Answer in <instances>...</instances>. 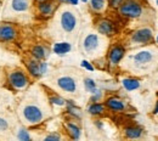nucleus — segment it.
I'll use <instances>...</instances> for the list:
<instances>
[{
    "instance_id": "f257e3e1",
    "label": "nucleus",
    "mask_w": 158,
    "mask_h": 141,
    "mask_svg": "<svg viewBox=\"0 0 158 141\" xmlns=\"http://www.w3.org/2000/svg\"><path fill=\"white\" fill-rule=\"evenodd\" d=\"M21 117L24 121V123L34 125L44 119V112L39 106L33 105V103H27L21 110Z\"/></svg>"
},
{
    "instance_id": "f03ea898",
    "label": "nucleus",
    "mask_w": 158,
    "mask_h": 141,
    "mask_svg": "<svg viewBox=\"0 0 158 141\" xmlns=\"http://www.w3.org/2000/svg\"><path fill=\"white\" fill-rule=\"evenodd\" d=\"M119 12L125 17L138 19L142 14V7L135 0H125L119 5Z\"/></svg>"
},
{
    "instance_id": "7ed1b4c3",
    "label": "nucleus",
    "mask_w": 158,
    "mask_h": 141,
    "mask_svg": "<svg viewBox=\"0 0 158 141\" xmlns=\"http://www.w3.org/2000/svg\"><path fill=\"white\" fill-rule=\"evenodd\" d=\"M9 83L14 89L21 90V89H24L29 81H28V77L26 76V73L16 69L9 74Z\"/></svg>"
},
{
    "instance_id": "20e7f679",
    "label": "nucleus",
    "mask_w": 158,
    "mask_h": 141,
    "mask_svg": "<svg viewBox=\"0 0 158 141\" xmlns=\"http://www.w3.org/2000/svg\"><path fill=\"white\" fill-rule=\"evenodd\" d=\"M61 27L67 33L73 32L76 29V27H77V17H76V15L73 12H71V11H63L61 14Z\"/></svg>"
},
{
    "instance_id": "39448f33",
    "label": "nucleus",
    "mask_w": 158,
    "mask_h": 141,
    "mask_svg": "<svg viewBox=\"0 0 158 141\" xmlns=\"http://www.w3.org/2000/svg\"><path fill=\"white\" fill-rule=\"evenodd\" d=\"M17 37V29L12 23H2L0 24V40L10 41Z\"/></svg>"
},
{
    "instance_id": "423d86ee",
    "label": "nucleus",
    "mask_w": 158,
    "mask_h": 141,
    "mask_svg": "<svg viewBox=\"0 0 158 141\" xmlns=\"http://www.w3.org/2000/svg\"><path fill=\"white\" fill-rule=\"evenodd\" d=\"M57 85L61 90L66 91V93H76L77 90V83L76 79L72 78V77H68V76H64V77H61L57 79Z\"/></svg>"
},
{
    "instance_id": "0eeeda50",
    "label": "nucleus",
    "mask_w": 158,
    "mask_h": 141,
    "mask_svg": "<svg viewBox=\"0 0 158 141\" xmlns=\"http://www.w3.org/2000/svg\"><path fill=\"white\" fill-rule=\"evenodd\" d=\"M152 37H153V33L150 28H141L133 34L131 40L135 43H140V44H146L152 39Z\"/></svg>"
},
{
    "instance_id": "6e6552de",
    "label": "nucleus",
    "mask_w": 158,
    "mask_h": 141,
    "mask_svg": "<svg viewBox=\"0 0 158 141\" xmlns=\"http://www.w3.org/2000/svg\"><path fill=\"white\" fill-rule=\"evenodd\" d=\"M100 45V39L98 34H89L84 38L83 48L86 52H94Z\"/></svg>"
},
{
    "instance_id": "1a4fd4ad",
    "label": "nucleus",
    "mask_w": 158,
    "mask_h": 141,
    "mask_svg": "<svg viewBox=\"0 0 158 141\" xmlns=\"http://www.w3.org/2000/svg\"><path fill=\"white\" fill-rule=\"evenodd\" d=\"M29 9V0H11L10 1V10L15 14L27 12Z\"/></svg>"
},
{
    "instance_id": "9d476101",
    "label": "nucleus",
    "mask_w": 158,
    "mask_h": 141,
    "mask_svg": "<svg viewBox=\"0 0 158 141\" xmlns=\"http://www.w3.org/2000/svg\"><path fill=\"white\" fill-rule=\"evenodd\" d=\"M124 54H125V50H124V48H122V46H113V48L111 49L110 54H108L110 63H111L112 66H116V64H118L119 62H120V60L123 59Z\"/></svg>"
},
{
    "instance_id": "9b49d317",
    "label": "nucleus",
    "mask_w": 158,
    "mask_h": 141,
    "mask_svg": "<svg viewBox=\"0 0 158 141\" xmlns=\"http://www.w3.org/2000/svg\"><path fill=\"white\" fill-rule=\"evenodd\" d=\"M153 59V54L148 50H142V51H139L138 54L134 55L133 60L136 64H145V63H148L151 62Z\"/></svg>"
},
{
    "instance_id": "f8f14e48",
    "label": "nucleus",
    "mask_w": 158,
    "mask_h": 141,
    "mask_svg": "<svg viewBox=\"0 0 158 141\" xmlns=\"http://www.w3.org/2000/svg\"><path fill=\"white\" fill-rule=\"evenodd\" d=\"M98 31H99V33L103 34V35H111L114 32V26L111 21L102 20L100 21L98 24Z\"/></svg>"
},
{
    "instance_id": "ddd939ff",
    "label": "nucleus",
    "mask_w": 158,
    "mask_h": 141,
    "mask_svg": "<svg viewBox=\"0 0 158 141\" xmlns=\"http://www.w3.org/2000/svg\"><path fill=\"white\" fill-rule=\"evenodd\" d=\"M106 106L112 111H123L125 108V105L118 97H110L106 100Z\"/></svg>"
},
{
    "instance_id": "4468645a",
    "label": "nucleus",
    "mask_w": 158,
    "mask_h": 141,
    "mask_svg": "<svg viewBox=\"0 0 158 141\" xmlns=\"http://www.w3.org/2000/svg\"><path fill=\"white\" fill-rule=\"evenodd\" d=\"M32 55L37 60H45L49 56V50L43 45H35L32 49Z\"/></svg>"
},
{
    "instance_id": "2eb2a0df",
    "label": "nucleus",
    "mask_w": 158,
    "mask_h": 141,
    "mask_svg": "<svg viewBox=\"0 0 158 141\" xmlns=\"http://www.w3.org/2000/svg\"><path fill=\"white\" fill-rule=\"evenodd\" d=\"M72 46L69 43H66V41H62V43H56L54 45V52L56 55H60V56H63L66 54H68L71 51Z\"/></svg>"
},
{
    "instance_id": "dca6fc26",
    "label": "nucleus",
    "mask_w": 158,
    "mask_h": 141,
    "mask_svg": "<svg viewBox=\"0 0 158 141\" xmlns=\"http://www.w3.org/2000/svg\"><path fill=\"white\" fill-rule=\"evenodd\" d=\"M38 10L41 15L44 16H49L52 14L54 11V5L51 1H48V0H43L38 4Z\"/></svg>"
},
{
    "instance_id": "f3484780",
    "label": "nucleus",
    "mask_w": 158,
    "mask_h": 141,
    "mask_svg": "<svg viewBox=\"0 0 158 141\" xmlns=\"http://www.w3.org/2000/svg\"><path fill=\"white\" fill-rule=\"evenodd\" d=\"M27 68L28 72L33 76V77H40L41 72H40V62L35 60H29L27 62Z\"/></svg>"
},
{
    "instance_id": "a211bd4d",
    "label": "nucleus",
    "mask_w": 158,
    "mask_h": 141,
    "mask_svg": "<svg viewBox=\"0 0 158 141\" xmlns=\"http://www.w3.org/2000/svg\"><path fill=\"white\" fill-rule=\"evenodd\" d=\"M124 133L128 139H139L142 135V129L139 126H128L124 129Z\"/></svg>"
},
{
    "instance_id": "6ab92c4d",
    "label": "nucleus",
    "mask_w": 158,
    "mask_h": 141,
    "mask_svg": "<svg viewBox=\"0 0 158 141\" xmlns=\"http://www.w3.org/2000/svg\"><path fill=\"white\" fill-rule=\"evenodd\" d=\"M122 84H123L124 89L128 91H133V90H136L140 88V81L134 79V78H125L122 81Z\"/></svg>"
},
{
    "instance_id": "aec40b11",
    "label": "nucleus",
    "mask_w": 158,
    "mask_h": 141,
    "mask_svg": "<svg viewBox=\"0 0 158 141\" xmlns=\"http://www.w3.org/2000/svg\"><path fill=\"white\" fill-rule=\"evenodd\" d=\"M66 128H67V131L69 133V135H71V138L73 140H78L79 138H80V129H79V126L77 124H74V123H67L66 124Z\"/></svg>"
},
{
    "instance_id": "412c9836",
    "label": "nucleus",
    "mask_w": 158,
    "mask_h": 141,
    "mask_svg": "<svg viewBox=\"0 0 158 141\" xmlns=\"http://www.w3.org/2000/svg\"><path fill=\"white\" fill-rule=\"evenodd\" d=\"M103 111H105V106L101 105V103H98V102L91 103V105L89 106V108H88V112H89L90 114H93V116L101 114V113H103Z\"/></svg>"
},
{
    "instance_id": "4be33fe9",
    "label": "nucleus",
    "mask_w": 158,
    "mask_h": 141,
    "mask_svg": "<svg viewBox=\"0 0 158 141\" xmlns=\"http://www.w3.org/2000/svg\"><path fill=\"white\" fill-rule=\"evenodd\" d=\"M84 88H85V90H86L88 93H90V94H94V93L98 90L96 83L93 81L91 78H85V79H84Z\"/></svg>"
},
{
    "instance_id": "5701e85b",
    "label": "nucleus",
    "mask_w": 158,
    "mask_h": 141,
    "mask_svg": "<svg viewBox=\"0 0 158 141\" xmlns=\"http://www.w3.org/2000/svg\"><path fill=\"white\" fill-rule=\"evenodd\" d=\"M90 6L95 11H101V10L105 9L106 1L105 0H90Z\"/></svg>"
},
{
    "instance_id": "b1692460",
    "label": "nucleus",
    "mask_w": 158,
    "mask_h": 141,
    "mask_svg": "<svg viewBox=\"0 0 158 141\" xmlns=\"http://www.w3.org/2000/svg\"><path fill=\"white\" fill-rule=\"evenodd\" d=\"M17 139L21 141H29L31 140V135L28 134V131L26 129L21 128L19 130V133H17Z\"/></svg>"
},
{
    "instance_id": "393cba45",
    "label": "nucleus",
    "mask_w": 158,
    "mask_h": 141,
    "mask_svg": "<svg viewBox=\"0 0 158 141\" xmlns=\"http://www.w3.org/2000/svg\"><path fill=\"white\" fill-rule=\"evenodd\" d=\"M50 102L54 103V105H57V106H64L66 105V101L63 100L62 97H60V96H51Z\"/></svg>"
},
{
    "instance_id": "a878e982",
    "label": "nucleus",
    "mask_w": 158,
    "mask_h": 141,
    "mask_svg": "<svg viewBox=\"0 0 158 141\" xmlns=\"http://www.w3.org/2000/svg\"><path fill=\"white\" fill-rule=\"evenodd\" d=\"M101 97H102V93H101L99 89H98V90H96V91L93 94V96H91L90 101H91V102H98V101H99Z\"/></svg>"
},
{
    "instance_id": "bb28decb",
    "label": "nucleus",
    "mask_w": 158,
    "mask_h": 141,
    "mask_svg": "<svg viewBox=\"0 0 158 141\" xmlns=\"http://www.w3.org/2000/svg\"><path fill=\"white\" fill-rule=\"evenodd\" d=\"M7 129H9V123H7V121L0 117V131H5Z\"/></svg>"
},
{
    "instance_id": "cd10ccee",
    "label": "nucleus",
    "mask_w": 158,
    "mask_h": 141,
    "mask_svg": "<svg viewBox=\"0 0 158 141\" xmlns=\"http://www.w3.org/2000/svg\"><path fill=\"white\" fill-rule=\"evenodd\" d=\"M81 67H84L85 69H88V71H90V72H93V71H94V66H93L89 61H86V60L81 61Z\"/></svg>"
},
{
    "instance_id": "c85d7f7f",
    "label": "nucleus",
    "mask_w": 158,
    "mask_h": 141,
    "mask_svg": "<svg viewBox=\"0 0 158 141\" xmlns=\"http://www.w3.org/2000/svg\"><path fill=\"white\" fill-rule=\"evenodd\" d=\"M61 139V136L57 135V134H50V135H48L44 140L45 141H59Z\"/></svg>"
},
{
    "instance_id": "c756f323",
    "label": "nucleus",
    "mask_w": 158,
    "mask_h": 141,
    "mask_svg": "<svg viewBox=\"0 0 158 141\" xmlns=\"http://www.w3.org/2000/svg\"><path fill=\"white\" fill-rule=\"evenodd\" d=\"M46 71H48V63H46L45 61H41V62H40V72H41V76L45 74Z\"/></svg>"
},
{
    "instance_id": "7c9ffc66",
    "label": "nucleus",
    "mask_w": 158,
    "mask_h": 141,
    "mask_svg": "<svg viewBox=\"0 0 158 141\" xmlns=\"http://www.w3.org/2000/svg\"><path fill=\"white\" fill-rule=\"evenodd\" d=\"M122 1H123V0H110V5H111L112 7H118L119 5L122 4Z\"/></svg>"
},
{
    "instance_id": "2f4dec72",
    "label": "nucleus",
    "mask_w": 158,
    "mask_h": 141,
    "mask_svg": "<svg viewBox=\"0 0 158 141\" xmlns=\"http://www.w3.org/2000/svg\"><path fill=\"white\" fill-rule=\"evenodd\" d=\"M64 2H68V4H71V5H78L79 0H66Z\"/></svg>"
},
{
    "instance_id": "473e14b6",
    "label": "nucleus",
    "mask_w": 158,
    "mask_h": 141,
    "mask_svg": "<svg viewBox=\"0 0 158 141\" xmlns=\"http://www.w3.org/2000/svg\"><path fill=\"white\" fill-rule=\"evenodd\" d=\"M153 113H155V114H157V113H158V101H157V106H156V108H155Z\"/></svg>"
},
{
    "instance_id": "72a5a7b5",
    "label": "nucleus",
    "mask_w": 158,
    "mask_h": 141,
    "mask_svg": "<svg viewBox=\"0 0 158 141\" xmlns=\"http://www.w3.org/2000/svg\"><path fill=\"white\" fill-rule=\"evenodd\" d=\"M96 124H98V126H99V128H102V124H101V123H100V121H98V122H96Z\"/></svg>"
},
{
    "instance_id": "f704fd0d",
    "label": "nucleus",
    "mask_w": 158,
    "mask_h": 141,
    "mask_svg": "<svg viewBox=\"0 0 158 141\" xmlns=\"http://www.w3.org/2000/svg\"><path fill=\"white\" fill-rule=\"evenodd\" d=\"M81 1H83V2H86V1H88V0H81Z\"/></svg>"
},
{
    "instance_id": "c9c22d12",
    "label": "nucleus",
    "mask_w": 158,
    "mask_h": 141,
    "mask_svg": "<svg viewBox=\"0 0 158 141\" xmlns=\"http://www.w3.org/2000/svg\"><path fill=\"white\" fill-rule=\"evenodd\" d=\"M60 1H66V0H60Z\"/></svg>"
},
{
    "instance_id": "e433bc0d",
    "label": "nucleus",
    "mask_w": 158,
    "mask_h": 141,
    "mask_svg": "<svg viewBox=\"0 0 158 141\" xmlns=\"http://www.w3.org/2000/svg\"><path fill=\"white\" fill-rule=\"evenodd\" d=\"M37 1H43V0H37Z\"/></svg>"
},
{
    "instance_id": "4c0bfd02",
    "label": "nucleus",
    "mask_w": 158,
    "mask_h": 141,
    "mask_svg": "<svg viewBox=\"0 0 158 141\" xmlns=\"http://www.w3.org/2000/svg\"><path fill=\"white\" fill-rule=\"evenodd\" d=\"M157 43H158V35H157Z\"/></svg>"
},
{
    "instance_id": "58836bf2",
    "label": "nucleus",
    "mask_w": 158,
    "mask_h": 141,
    "mask_svg": "<svg viewBox=\"0 0 158 141\" xmlns=\"http://www.w3.org/2000/svg\"><path fill=\"white\" fill-rule=\"evenodd\" d=\"M157 5H158V0H157Z\"/></svg>"
}]
</instances>
